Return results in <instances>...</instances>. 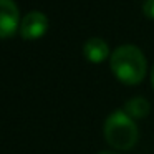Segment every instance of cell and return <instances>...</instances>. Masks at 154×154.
<instances>
[{
  "label": "cell",
  "mask_w": 154,
  "mask_h": 154,
  "mask_svg": "<svg viewBox=\"0 0 154 154\" xmlns=\"http://www.w3.org/2000/svg\"><path fill=\"white\" fill-rule=\"evenodd\" d=\"M109 66L113 75L124 85H139L147 71L144 53L136 45H121L111 53Z\"/></svg>",
  "instance_id": "1"
},
{
  "label": "cell",
  "mask_w": 154,
  "mask_h": 154,
  "mask_svg": "<svg viewBox=\"0 0 154 154\" xmlns=\"http://www.w3.org/2000/svg\"><path fill=\"white\" fill-rule=\"evenodd\" d=\"M143 10H144V15H146V17L154 18V0H144Z\"/></svg>",
  "instance_id": "7"
},
{
  "label": "cell",
  "mask_w": 154,
  "mask_h": 154,
  "mask_svg": "<svg viewBox=\"0 0 154 154\" xmlns=\"http://www.w3.org/2000/svg\"><path fill=\"white\" fill-rule=\"evenodd\" d=\"M83 55L91 63H101L109 57V47L100 37H91L83 45Z\"/></svg>",
  "instance_id": "5"
},
{
  "label": "cell",
  "mask_w": 154,
  "mask_h": 154,
  "mask_svg": "<svg viewBox=\"0 0 154 154\" xmlns=\"http://www.w3.org/2000/svg\"><path fill=\"white\" fill-rule=\"evenodd\" d=\"M151 83H152V88H154V65H152V70H151Z\"/></svg>",
  "instance_id": "9"
},
{
  "label": "cell",
  "mask_w": 154,
  "mask_h": 154,
  "mask_svg": "<svg viewBox=\"0 0 154 154\" xmlns=\"http://www.w3.org/2000/svg\"><path fill=\"white\" fill-rule=\"evenodd\" d=\"M98 154H119V152H116V151H101Z\"/></svg>",
  "instance_id": "8"
},
{
  "label": "cell",
  "mask_w": 154,
  "mask_h": 154,
  "mask_svg": "<svg viewBox=\"0 0 154 154\" xmlns=\"http://www.w3.org/2000/svg\"><path fill=\"white\" fill-rule=\"evenodd\" d=\"M104 139L113 149L129 151L136 146L139 139V131L123 109L113 111L104 121Z\"/></svg>",
  "instance_id": "2"
},
{
  "label": "cell",
  "mask_w": 154,
  "mask_h": 154,
  "mask_svg": "<svg viewBox=\"0 0 154 154\" xmlns=\"http://www.w3.org/2000/svg\"><path fill=\"white\" fill-rule=\"evenodd\" d=\"M123 111L131 119H143L151 113V103L143 96H134L124 103Z\"/></svg>",
  "instance_id": "6"
},
{
  "label": "cell",
  "mask_w": 154,
  "mask_h": 154,
  "mask_svg": "<svg viewBox=\"0 0 154 154\" xmlns=\"http://www.w3.org/2000/svg\"><path fill=\"white\" fill-rule=\"evenodd\" d=\"M20 10L14 0H0V38H10L20 30Z\"/></svg>",
  "instance_id": "3"
},
{
  "label": "cell",
  "mask_w": 154,
  "mask_h": 154,
  "mask_svg": "<svg viewBox=\"0 0 154 154\" xmlns=\"http://www.w3.org/2000/svg\"><path fill=\"white\" fill-rule=\"evenodd\" d=\"M48 30V17L38 10H32L22 18L20 35L23 40H37Z\"/></svg>",
  "instance_id": "4"
}]
</instances>
